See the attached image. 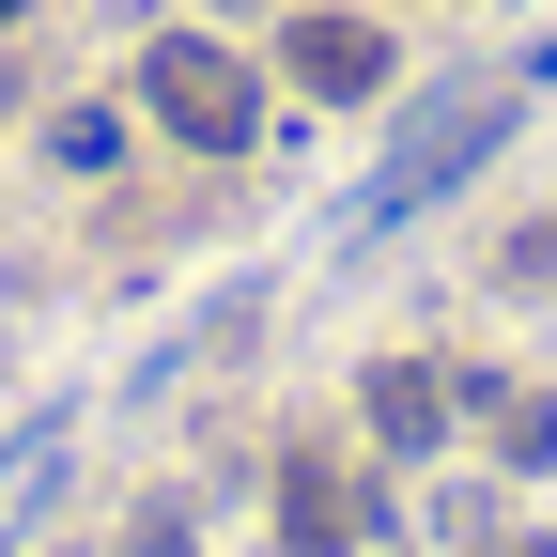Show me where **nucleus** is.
I'll list each match as a JSON object with an SVG mask.
<instances>
[{"instance_id": "nucleus-1", "label": "nucleus", "mask_w": 557, "mask_h": 557, "mask_svg": "<svg viewBox=\"0 0 557 557\" xmlns=\"http://www.w3.org/2000/svg\"><path fill=\"white\" fill-rule=\"evenodd\" d=\"M542 78H557V62H527V78H480V94H449V109H418V124H403V156H387V186H372V218L449 201V186H465V171L527 124V94H542Z\"/></svg>"}, {"instance_id": "nucleus-2", "label": "nucleus", "mask_w": 557, "mask_h": 557, "mask_svg": "<svg viewBox=\"0 0 557 557\" xmlns=\"http://www.w3.org/2000/svg\"><path fill=\"white\" fill-rule=\"evenodd\" d=\"M139 109H156L186 156H248V124H263L248 62H233V47H201V32H156V47H139Z\"/></svg>"}, {"instance_id": "nucleus-3", "label": "nucleus", "mask_w": 557, "mask_h": 557, "mask_svg": "<svg viewBox=\"0 0 557 557\" xmlns=\"http://www.w3.org/2000/svg\"><path fill=\"white\" fill-rule=\"evenodd\" d=\"M278 62H295V78H310L325 109L387 94V32H372V16H295V32H278Z\"/></svg>"}, {"instance_id": "nucleus-4", "label": "nucleus", "mask_w": 557, "mask_h": 557, "mask_svg": "<svg viewBox=\"0 0 557 557\" xmlns=\"http://www.w3.org/2000/svg\"><path fill=\"white\" fill-rule=\"evenodd\" d=\"M341 542H357L341 480H325V465H278V557H341Z\"/></svg>"}, {"instance_id": "nucleus-5", "label": "nucleus", "mask_w": 557, "mask_h": 557, "mask_svg": "<svg viewBox=\"0 0 557 557\" xmlns=\"http://www.w3.org/2000/svg\"><path fill=\"white\" fill-rule=\"evenodd\" d=\"M434 418H449V387L418 372V357H387V372H372V434H387V449H434Z\"/></svg>"}, {"instance_id": "nucleus-6", "label": "nucleus", "mask_w": 557, "mask_h": 557, "mask_svg": "<svg viewBox=\"0 0 557 557\" xmlns=\"http://www.w3.org/2000/svg\"><path fill=\"white\" fill-rule=\"evenodd\" d=\"M47 156H62V171H109V156H124V124H109V109H62V124H47Z\"/></svg>"}, {"instance_id": "nucleus-7", "label": "nucleus", "mask_w": 557, "mask_h": 557, "mask_svg": "<svg viewBox=\"0 0 557 557\" xmlns=\"http://www.w3.org/2000/svg\"><path fill=\"white\" fill-rule=\"evenodd\" d=\"M496 449L511 465H557V403H496Z\"/></svg>"}, {"instance_id": "nucleus-8", "label": "nucleus", "mask_w": 557, "mask_h": 557, "mask_svg": "<svg viewBox=\"0 0 557 557\" xmlns=\"http://www.w3.org/2000/svg\"><path fill=\"white\" fill-rule=\"evenodd\" d=\"M527 557H557V542H527Z\"/></svg>"}]
</instances>
